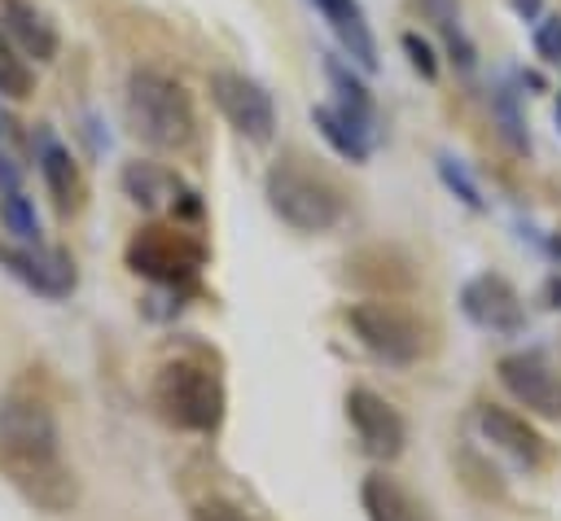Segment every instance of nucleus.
<instances>
[{
	"instance_id": "28",
	"label": "nucleus",
	"mask_w": 561,
	"mask_h": 521,
	"mask_svg": "<svg viewBox=\"0 0 561 521\" xmlns=\"http://www.w3.org/2000/svg\"><path fill=\"white\" fill-rule=\"evenodd\" d=\"M543 298H548V306H557V311H561V276H552V280L543 285Z\"/></svg>"
},
{
	"instance_id": "5",
	"label": "nucleus",
	"mask_w": 561,
	"mask_h": 521,
	"mask_svg": "<svg viewBox=\"0 0 561 521\" xmlns=\"http://www.w3.org/2000/svg\"><path fill=\"white\" fill-rule=\"evenodd\" d=\"M346 328L355 333V341L377 355L381 363L408 368L416 359L430 355V328L425 320L403 306L399 298H359L346 306Z\"/></svg>"
},
{
	"instance_id": "2",
	"label": "nucleus",
	"mask_w": 561,
	"mask_h": 521,
	"mask_svg": "<svg viewBox=\"0 0 561 521\" xmlns=\"http://www.w3.org/2000/svg\"><path fill=\"white\" fill-rule=\"evenodd\" d=\"M263 193H267V206L272 215L294 228V232H329L333 223H342L346 215V193L342 184L307 153L289 149L280 153L272 166H267V180H263Z\"/></svg>"
},
{
	"instance_id": "31",
	"label": "nucleus",
	"mask_w": 561,
	"mask_h": 521,
	"mask_svg": "<svg viewBox=\"0 0 561 521\" xmlns=\"http://www.w3.org/2000/svg\"><path fill=\"white\" fill-rule=\"evenodd\" d=\"M557 118H561V109H557Z\"/></svg>"
},
{
	"instance_id": "29",
	"label": "nucleus",
	"mask_w": 561,
	"mask_h": 521,
	"mask_svg": "<svg viewBox=\"0 0 561 521\" xmlns=\"http://www.w3.org/2000/svg\"><path fill=\"white\" fill-rule=\"evenodd\" d=\"M513 9H517L522 18H535V13H539V0H513Z\"/></svg>"
},
{
	"instance_id": "30",
	"label": "nucleus",
	"mask_w": 561,
	"mask_h": 521,
	"mask_svg": "<svg viewBox=\"0 0 561 521\" xmlns=\"http://www.w3.org/2000/svg\"><path fill=\"white\" fill-rule=\"evenodd\" d=\"M552 254L561 258V228H557V236H552Z\"/></svg>"
},
{
	"instance_id": "26",
	"label": "nucleus",
	"mask_w": 561,
	"mask_h": 521,
	"mask_svg": "<svg viewBox=\"0 0 561 521\" xmlns=\"http://www.w3.org/2000/svg\"><path fill=\"white\" fill-rule=\"evenodd\" d=\"M535 53L552 66H561V18H543L535 26Z\"/></svg>"
},
{
	"instance_id": "1",
	"label": "nucleus",
	"mask_w": 561,
	"mask_h": 521,
	"mask_svg": "<svg viewBox=\"0 0 561 521\" xmlns=\"http://www.w3.org/2000/svg\"><path fill=\"white\" fill-rule=\"evenodd\" d=\"M0 477L39 512H70L79 477L61 455V429L48 398L13 390L0 403Z\"/></svg>"
},
{
	"instance_id": "14",
	"label": "nucleus",
	"mask_w": 561,
	"mask_h": 521,
	"mask_svg": "<svg viewBox=\"0 0 561 521\" xmlns=\"http://www.w3.org/2000/svg\"><path fill=\"white\" fill-rule=\"evenodd\" d=\"M346 285L364 298H403L416 289V267L394 245H364L346 258Z\"/></svg>"
},
{
	"instance_id": "23",
	"label": "nucleus",
	"mask_w": 561,
	"mask_h": 521,
	"mask_svg": "<svg viewBox=\"0 0 561 521\" xmlns=\"http://www.w3.org/2000/svg\"><path fill=\"white\" fill-rule=\"evenodd\" d=\"M0 219L18 241H39V219H35V206H31V197L22 188H4L0 193Z\"/></svg>"
},
{
	"instance_id": "10",
	"label": "nucleus",
	"mask_w": 561,
	"mask_h": 521,
	"mask_svg": "<svg viewBox=\"0 0 561 521\" xmlns=\"http://www.w3.org/2000/svg\"><path fill=\"white\" fill-rule=\"evenodd\" d=\"M346 420H351L359 447H364L373 460H399V455H403L408 425H403L399 407H394L390 398H381L377 390L351 385V390H346Z\"/></svg>"
},
{
	"instance_id": "6",
	"label": "nucleus",
	"mask_w": 561,
	"mask_h": 521,
	"mask_svg": "<svg viewBox=\"0 0 561 521\" xmlns=\"http://www.w3.org/2000/svg\"><path fill=\"white\" fill-rule=\"evenodd\" d=\"M123 258L136 276H145L153 285L184 289L206 267V241L193 228H184L180 219L175 223H145V228L131 232Z\"/></svg>"
},
{
	"instance_id": "15",
	"label": "nucleus",
	"mask_w": 561,
	"mask_h": 521,
	"mask_svg": "<svg viewBox=\"0 0 561 521\" xmlns=\"http://www.w3.org/2000/svg\"><path fill=\"white\" fill-rule=\"evenodd\" d=\"M35 162H39V175H44V188H48L53 206H57L61 215L83 210L88 184H83V171H79V162L70 158V149H66L61 140H53L48 131H39V140H35Z\"/></svg>"
},
{
	"instance_id": "21",
	"label": "nucleus",
	"mask_w": 561,
	"mask_h": 521,
	"mask_svg": "<svg viewBox=\"0 0 561 521\" xmlns=\"http://www.w3.org/2000/svg\"><path fill=\"white\" fill-rule=\"evenodd\" d=\"M35 92V74H31V61L13 48V39L0 31V96L9 101H26Z\"/></svg>"
},
{
	"instance_id": "22",
	"label": "nucleus",
	"mask_w": 561,
	"mask_h": 521,
	"mask_svg": "<svg viewBox=\"0 0 561 521\" xmlns=\"http://www.w3.org/2000/svg\"><path fill=\"white\" fill-rule=\"evenodd\" d=\"M491 118L500 123V136L508 140V149H517V153H526V149H530L526 118H522V109H517V92H513L508 83H500V88H495V96H491Z\"/></svg>"
},
{
	"instance_id": "25",
	"label": "nucleus",
	"mask_w": 561,
	"mask_h": 521,
	"mask_svg": "<svg viewBox=\"0 0 561 521\" xmlns=\"http://www.w3.org/2000/svg\"><path fill=\"white\" fill-rule=\"evenodd\" d=\"M403 53H408V61H412V70L421 74V79H434L438 74V61H434V48L416 35V31H403Z\"/></svg>"
},
{
	"instance_id": "27",
	"label": "nucleus",
	"mask_w": 561,
	"mask_h": 521,
	"mask_svg": "<svg viewBox=\"0 0 561 521\" xmlns=\"http://www.w3.org/2000/svg\"><path fill=\"white\" fill-rule=\"evenodd\" d=\"M188 521H250V517H245L232 499H215V495H210V499H202V503L193 508Z\"/></svg>"
},
{
	"instance_id": "12",
	"label": "nucleus",
	"mask_w": 561,
	"mask_h": 521,
	"mask_svg": "<svg viewBox=\"0 0 561 521\" xmlns=\"http://www.w3.org/2000/svg\"><path fill=\"white\" fill-rule=\"evenodd\" d=\"M478 429H482V438L491 447H500L504 455H513L522 468H535L539 473V468H552V460H557L552 442L522 412H513L504 403H478Z\"/></svg>"
},
{
	"instance_id": "20",
	"label": "nucleus",
	"mask_w": 561,
	"mask_h": 521,
	"mask_svg": "<svg viewBox=\"0 0 561 521\" xmlns=\"http://www.w3.org/2000/svg\"><path fill=\"white\" fill-rule=\"evenodd\" d=\"M324 74H329V83H333V92H337V109H346L355 123H364V127H377V105H373V92L351 74V66H342L337 57H329L324 61Z\"/></svg>"
},
{
	"instance_id": "17",
	"label": "nucleus",
	"mask_w": 561,
	"mask_h": 521,
	"mask_svg": "<svg viewBox=\"0 0 561 521\" xmlns=\"http://www.w3.org/2000/svg\"><path fill=\"white\" fill-rule=\"evenodd\" d=\"M311 4L320 9V18L329 22V31L337 35L342 53H346L355 66L377 70V39H373V31H368V18H364L359 0H311Z\"/></svg>"
},
{
	"instance_id": "8",
	"label": "nucleus",
	"mask_w": 561,
	"mask_h": 521,
	"mask_svg": "<svg viewBox=\"0 0 561 521\" xmlns=\"http://www.w3.org/2000/svg\"><path fill=\"white\" fill-rule=\"evenodd\" d=\"M495 377H500V385L508 390V398L522 403L530 416L561 420V372H557L539 350L500 355Z\"/></svg>"
},
{
	"instance_id": "19",
	"label": "nucleus",
	"mask_w": 561,
	"mask_h": 521,
	"mask_svg": "<svg viewBox=\"0 0 561 521\" xmlns=\"http://www.w3.org/2000/svg\"><path fill=\"white\" fill-rule=\"evenodd\" d=\"M311 123H316V131L329 140V149L337 153V158H346V162H368V153H373V127H364V123H355L346 109H337V105H316L311 109Z\"/></svg>"
},
{
	"instance_id": "16",
	"label": "nucleus",
	"mask_w": 561,
	"mask_h": 521,
	"mask_svg": "<svg viewBox=\"0 0 561 521\" xmlns=\"http://www.w3.org/2000/svg\"><path fill=\"white\" fill-rule=\"evenodd\" d=\"M0 31L13 39V48L31 61H53L57 57V31L53 22L31 4V0H0Z\"/></svg>"
},
{
	"instance_id": "11",
	"label": "nucleus",
	"mask_w": 561,
	"mask_h": 521,
	"mask_svg": "<svg viewBox=\"0 0 561 521\" xmlns=\"http://www.w3.org/2000/svg\"><path fill=\"white\" fill-rule=\"evenodd\" d=\"M118 184H123V193H127L140 210H149V215H158V210H171L175 219H197V215H202L197 193H193L171 166H162V162L136 158V162L123 166Z\"/></svg>"
},
{
	"instance_id": "24",
	"label": "nucleus",
	"mask_w": 561,
	"mask_h": 521,
	"mask_svg": "<svg viewBox=\"0 0 561 521\" xmlns=\"http://www.w3.org/2000/svg\"><path fill=\"white\" fill-rule=\"evenodd\" d=\"M438 175H443V184L469 206V210H482L486 201H482V193H478V184L469 180V171L460 166V162H451V158H438Z\"/></svg>"
},
{
	"instance_id": "7",
	"label": "nucleus",
	"mask_w": 561,
	"mask_h": 521,
	"mask_svg": "<svg viewBox=\"0 0 561 521\" xmlns=\"http://www.w3.org/2000/svg\"><path fill=\"white\" fill-rule=\"evenodd\" d=\"M210 101L215 109L228 118V127L254 144H267L272 131H276V105H272V92L241 74V70H215L210 74Z\"/></svg>"
},
{
	"instance_id": "18",
	"label": "nucleus",
	"mask_w": 561,
	"mask_h": 521,
	"mask_svg": "<svg viewBox=\"0 0 561 521\" xmlns=\"http://www.w3.org/2000/svg\"><path fill=\"white\" fill-rule=\"evenodd\" d=\"M359 503H364L368 521H434L430 508H425L408 486H399V482L386 477V473H368V477H364Z\"/></svg>"
},
{
	"instance_id": "9",
	"label": "nucleus",
	"mask_w": 561,
	"mask_h": 521,
	"mask_svg": "<svg viewBox=\"0 0 561 521\" xmlns=\"http://www.w3.org/2000/svg\"><path fill=\"white\" fill-rule=\"evenodd\" d=\"M0 267L22 280L31 293L39 298H70L75 285H79V271H75V258L66 250H53V245H39V241H22V245H9L0 241Z\"/></svg>"
},
{
	"instance_id": "13",
	"label": "nucleus",
	"mask_w": 561,
	"mask_h": 521,
	"mask_svg": "<svg viewBox=\"0 0 561 521\" xmlns=\"http://www.w3.org/2000/svg\"><path fill=\"white\" fill-rule=\"evenodd\" d=\"M460 311L486 328V333H522L526 328V306H522V293L513 289V280H504L500 271H478L473 280H465L460 289Z\"/></svg>"
},
{
	"instance_id": "3",
	"label": "nucleus",
	"mask_w": 561,
	"mask_h": 521,
	"mask_svg": "<svg viewBox=\"0 0 561 521\" xmlns=\"http://www.w3.org/2000/svg\"><path fill=\"white\" fill-rule=\"evenodd\" d=\"M149 403H153V412H158L171 429H184V433H215V429L224 425L228 394H224V377H219L215 359L202 355V350H184V355L167 359V363L153 372Z\"/></svg>"
},
{
	"instance_id": "4",
	"label": "nucleus",
	"mask_w": 561,
	"mask_h": 521,
	"mask_svg": "<svg viewBox=\"0 0 561 521\" xmlns=\"http://www.w3.org/2000/svg\"><path fill=\"white\" fill-rule=\"evenodd\" d=\"M127 123L136 140H145L158 153H184L197 140L188 88L158 66H136L127 74Z\"/></svg>"
}]
</instances>
